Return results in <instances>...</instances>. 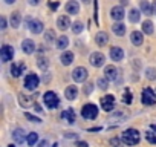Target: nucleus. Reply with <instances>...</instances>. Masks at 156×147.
<instances>
[{
	"mask_svg": "<svg viewBox=\"0 0 156 147\" xmlns=\"http://www.w3.org/2000/svg\"><path fill=\"white\" fill-rule=\"evenodd\" d=\"M139 139H141V136L136 129H127L122 132V136H121V141L127 145H135L139 142Z\"/></svg>",
	"mask_w": 156,
	"mask_h": 147,
	"instance_id": "nucleus-1",
	"label": "nucleus"
},
{
	"mask_svg": "<svg viewBox=\"0 0 156 147\" xmlns=\"http://www.w3.org/2000/svg\"><path fill=\"white\" fill-rule=\"evenodd\" d=\"M43 101H44L46 107H49V109H55V107H58V104H60V100H58L57 94L52 92V91H48V92L43 95Z\"/></svg>",
	"mask_w": 156,
	"mask_h": 147,
	"instance_id": "nucleus-2",
	"label": "nucleus"
},
{
	"mask_svg": "<svg viewBox=\"0 0 156 147\" xmlns=\"http://www.w3.org/2000/svg\"><path fill=\"white\" fill-rule=\"evenodd\" d=\"M81 115H83V118H86V120H95L97 115H98V107H97L95 104H92V103L84 104V106H83V110H81Z\"/></svg>",
	"mask_w": 156,
	"mask_h": 147,
	"instance_id": "nucleus-3",
	"label": "nucleus"
},
{
	"mask_svg": "<svg viewBox=\"0 0 156 147\" xmlns=\"http://www.w3.org/2000/svg\"><path fill=\"white\" fill-rule=\"evenodd\" d=\"M87 77H89L87 69H86V67H81V66H80V67H75L73 72H72V78H73V81H76V83L86 81Z\"/></svg>",
	"mask_w": 156,
	"mask_h": 147,
	"instance_id": "nucleus-4",
	"label": "nucleus"
},
{
	"mask_svg": "<svg viewBox=\"0 0 156 147\" xmlns=\"http://www.w3.org/2000/svg\"><path fill=\"white\" fill-rule=\"evenodd\" d=\"M40 84V78L35 75V74H28L25 78V88L28 91H35Z\"/></svg>",
	"mask_w": 156,
	"mask_h": 147,
	"instance_id": "nucleus-5",
	"label": "nucleus"
},
{
	"mask_svg": "<svg viewBox=\"0 0 156 147\" xmlns=\"http://www.w3.org/2000/svg\"><path fill=\"white\" fill-rule=\"evenodd\" d=\"M12 57H14V48L9 45H3L2 49H0V58H2V61L8 63L12 60Z\"/></svg>",
	"mask_w": 156,
	"mask_h": 147,
	"instance_id": "nucleus-6",
	"label": "nucleus"
},
{
	"mask_svg": "<svg viewBox=\"0 0 156 147\" xmlns=\"http://www.w3.org/2000/svg\"><path fill=\"white\" fill-rule=\"evenodd\" d=\"M142 103L147 104V106H151V104L156 103V95H154V92L150 88H145L142 91Z\"/></svg>",
	"mask_w": 156,
	"mask_h": 147,
	"instance_id": "nucleus-7",
	"label": "nucleus"
},
{
	"mask_svg": "<svg viewBox=\"0 0 156 147\" xmlns=\"http://www.w3.org/2000/svg\"><path fill=\"white\" fill-rule=\"evenodd\" d=\"M101 107L106 112H112L115 109V97L113 95H106L101 98Z\"/></svg>",
	"mask_w": 156,
	"mask_h": 147,
	"instance_id": "nucleus-8",
	"label": "nucleus"
},
{
	"mask_svg": "<svg viewBox=\"0 0 156 147\" xmlns=\"http://www.w3.org/2000/svg\"><path fill=\"white\" fill-rule=\"evenodd\" d=\"M89 61H90V64H92L94 67H101V66L104 64V61H106V57H104V54H101V52H94V54L90 55Z\"/></svg>",
	"mask_w": 156,
	"mask_h": 147,
	"instance_id": "nucleus-9",
	"label": "nucleus"
},
{
	"mask_svg": "<svg viewBox=\"0 0 156 147\" xmlns=\"http://www.w3.org/2000/svg\"><path fill=\"white\" fill-rule=\"evenodd\" d=\"M124 16H126V13H124V8H122V6H113V8L110 9V17H112L113 20H116V22L122 20Z\"/></svg>",
	"mask_w": 156,
	"mask_h": 147,
	"instance_id": "nucleus-10",
	"label": "nucleus"
},
{
	"mask_svg": "<svg viewBox=\"0 0 156 147\" xmlns=\"http://www.w3.org/2000/svg\"><path fill=\"white\" fill-rule=\"evenodd\" d=\"M28 23H29L28 28L32 34H40L43 31V23L40 20H28Z\"/></svg>",
	"mask_w": 156,
	"mask_h": 147,
	"instance_id": "nucleus-11",
	"label": "nucleus"
},
{
	"mask_svg": "<svg viewBox=\"0 0 156 147\" xmlns=\"http://www.w3.org/2000/svg\"><path fill=\"white\" fill-rule=\"evenodd\" d=\"M110 58L113 61H121L124 58V51L119 48V46H113L110 48Z\"/></svg>",
	"mask_w": 156,
	"mask_h": 147,
	"instance_id": "nucleus-12",
	"label": "nucleus"
},
{
	"mask_svg": "<svg viewBox=\"0 0 156 147\" xmlns=\"http://www.w3.org/2000/svg\"><path fill=\"white\" fill-rule=\"evenodd\" d=\"M28 138V135L25 133V130L23 129H16L14 132H12V139L16 141V142H19V144H22V142H25V139Z\"/></svg>",
	"mask_w": 156,
	"mask_h": 147,
	"instance_id": "nucleus-13",
	"label": "nucleus"
},
{
	"mask_svg": "<svg viewBox=\"0 0 156 147\" xmlns=\"http://www.w3.org/2000/svg\"><path fill=\"white\" fill-rule=\"evenodd\" d=\"M104 74H106V78L110 80V81H113V80L118 78V69L115 66H107L104 69Z\"/></svg>",
	"mask_w": 156,
	"mask_h": 147,
	"instance_id": "nucleus-14",
	"label": "nucleus"
},
{
	"mask_svg": "<svg viewBox=\"0 0 156 147\" xmlns=\"http://www.w3.org/2000/svg\"><path fill=\"white\" fill-rule=\"evenodd\" d=\"M130 41H132L135 46H141L142 41H144L142 32H139V31H133V32L130 34Z\"/></svg>",
	"mask_w": 156,
	"mask_h": 147,
	"instance_id": "nucleus-15",
	"label": "nucleus"
},
{
	"mask_svg": "<svg viewBox=\"0 0 156 147\" xmlns=\"http://www.w3.org/2000/svg\"><path fill=\"white\" fill-rule=\"evenodd\" d=\"M64 97H66L69 101L75 100V98L78 97V89H76V86H67L66 91H64Z\"/></svg>",
	"mask_w": 156,
	"mask_h": 147,
	"instance_id": "nucleus-16",
	"label": "nucleus"
},
{
	"mask_svg": "<svg viewBox=\"0 0 156 147\" xmlns=\"http://www.w3.org/2000/svg\"><path fill=\"white\" fill-rule=\"evenodd\" d=\"M66 13L69 14H78L80 13V5H78V2H75V0H70V2H67L66 5Z\"/></svg>",
	"mask_w": 156,
	"mask_h": 147,
	"instance_id": "nucleus-17",
	"label": "nucleus"
},
{
	"mask_svg": "<svg viewBox=\"0 0 156 147\" xmlns=\"http://www.w3.org/2000/svg\"><path fill=\"white\" fill-rule=\"evenodd\" d=\"M145 138H147L148 142L156 144V124H151L150 126V129L145 132Z\"/></svg>",
	"mask_w": 156,
	"mask_h": 147,
	"instance_id": "nucleus-18",
	"label": "nucleus"
},
{
	"mask_svg": "<svg viewBox=\"0 0 156 147\" xmlns=\"http://www.w3.org/2000/svg\"><path fill=\"white\" fill-rule=\"evenodd\" d=\"M22 49H23L25 54H32V52L35 51V43H34L32 40H23Z\"/></svg>",
	"mask_w": 156,
	"mask_h": 147,
	"instance_id": "nucleus-19",
	"label": "nucleus"
},
{
	"mask_svg": "<svg viewBox=\"0 0 156 147\" xmlns=\"http://www.w3.org/2000/svg\"><path fill=\"white\" fill-rule=\"evenodd\" d=\"M61 118H63V120H66L69 124H73L76 117H75V112H73V109H66V110L61 113Z\"/></svg>",
	"mask_w": 156,
	"mask_h": 147,
	"instance_id": "nucleus-20",
	"label": "nucleus"
},
{
	"mask_svg": "<svg viewBox=\"0 0 156 147\" xmlns=\"http://www.w3.org/2000/svg\"><path fill=\"white\" fill-rule=\"evenodd\" d=\"M60 60H61V63H63L64 66H69V64L73 61V52H70V51H64V52L61 54Z\"/></svg>",
	"mask_w": 156,
	"mask_h": 147,
	"instance_id": "nucleus-21",
	"label": "nucleus"
},
{
	"mask_svg": "<svg viewBox=\"0 0 156 147\" xmlns=\"http://www.w3.org/2000/svg\"><path fill=\"white\" fill-rule=\"evenodd\" d=\"M23 70H25V63H17V64H12V66H11L12 77H20Z\"/></svg>",
	"mask_w": 156,
	"mask_h": 147,
	"instance_id": "nucleus-22",
	"label": "nucleus"
},
{
	"mask_svg": "<svg viewBox=\"0 0 156 147\" xmlns=\"http://www.w3.org/2000/svg\"><path fill=\"white\" fill-rule=\"evenodd\" d=\"M57 25H58V28L60 29H67L72 23H70V20H69V17L67 16H61V17H58V20H57Z\"/></svg>",
	"mask_w": 156,
	"mask_h": 147,
	"instance_id": "nucleus-23",
	"label": "nucleus"
},
{
	"mask_svg": "<svg viewBox=\"0 0 156 147\" xmlns=\"http://www.w3.org/2000/svg\"><path fill=\"white\" fill-rule=\"evenodd\" d=\"M95 41H97L98 46H104V45H107V41H109V35H107V32H98V34L95 35Z\"/></svg>",
	"mask_w": 156,
	"mask_h": 147,
	"instance_id": "nucleus-24",
	"label": "nucleus"
},
{
	"mask_svg": "<svg viewBox=\"0 0 156 147\" xmlns=\"http://www.w3.org/2000/svg\"><path fill=\"white\" fill-rule=\"evenodd\" d=\"M112 31H113V34H116L118 37H122V35L126 34V26H124L122 23L116 22V23L112 26Z\"/></svg>",
	"mask_w": 156,
	"mask_h": 147,
	"instance_id": "nucleus-25",
	"label": "nucleus"
},
{
	"mask_svg": "<svg viewBox=\"0 0 156 147\" xmlns=\"http://www.w3.org/2000/svg\"><path fill=\"white\" fill-rule=\"evenodd\" d=\"M20 23H22V16H20V13H19V11L12 13V14H11V26H12V28H19Z\"/></svg>",
	"mask_w": 156,
	"mask_h": 147,
	"instance_id": "nucleus-26",
	"label": "nucleus"
},
{
	"mask_svg": "<svg viewBox=\"0 0 156 147\" xmlns=\"http://www.w3.org/2000/svg\"><path fill=\"white\" fill-rule=\"evenodd\" d=\"M141 13H144V14H147V16H151L154 11H153V8L150 6V3L147 2V0H142V2H141Z\"/></svg>",
	"mask_w": 156,
	"mask_h": 147,
	"instance_id": "nucleus-27",
	"label": "nucleus"
},
{
	"mask_svg": "<svg viewBox=\"0 0 156 147\" xmlns=\"http://www.w3.org/2000/svg\"><path fill=\"white\" fill-rule=\"evenodd\" d=\"M67 46H69V38L66 35H61V37L57 38V48L58 49H66Z\"/></svg>",
	"mask_w": 156,
	"mask_h": 147,
	"instance_id": "nucleus-28",
	"label": "nucleus"
},
{
	"mask_svg": "<svg viewBox=\"0 0 156 147\" xmlns=\"http://www.w3.org/2000/svg\"><path fill=\"white\" fill-rule=\"evenodd\" d=\"M139 19H141V13H139L138 9H132V11L129 13V20H130L132 23L139 22Z\"/></svg>",
	"mask_w": 156,
	"mask_h": 147,
	"instance_id": "nucleus-29",
	"label": "nucleus"
},
{
	"mask_svg": "<svg viewBox=\"0 0 156 147\" xmlns=\"http://www.w3.org/2000/svg\"><path fill=\"white\" fill-rule=\"evenodd\" d=\"M37 66H38L41 70H46V69L49 67V60L44 58V57H38V58H37Z\"/></svg>",
	"mask_w": 156,
	"mask_h": 147,
	"instance_id": "nucleus-30",
	"label": "nucleus"
},
{
	"mask_svg": "<svg viewBox=\"0 0 156 147\" xmlns=\"http://www.w3.org/2000/svg\"><path fill=\"white\" fill-rule=\"evenodd\" d=\"M142 31H144L145 34H148V35L153 34V31H154V29H153V23H151L150 20H145V22L142 23Z\"/></svg>",
	"mask_w": 156,
	"mask_h": 147,
	"instance_id": "nucleus-31",
	"label": "nucleus"
},
{
	"mask_svg": "<svg viewBox=\"0 0 156 147\" xmlns=\"http://www.w3.org/2000/svg\"><path fill=\"white\" fill-rule=\"evenodd\" d=\"M38 141V135L35 133V132H31V133H28V138H26V142L29 144V145H34L35 142Z\"/></svg>",
	"mask_w": 156,
	"mask_h": 147,
	"instance_id": "nucleus-32",
	"label": "nucleus"
},
{
	"mask_svg": "<svg viewBox=\"0 0 156 147\" xmlns=\"http://www.w3.org/2000/svg\"><path fill=\"white\" fill-rule=\"evenodd\" d=\"M83 29H84V25H83L81 22H75V23L72 25V32H73V34H81Z\"/></svg>",
	"mask_w": 156,
	"mask_h": 147,
	"instance_id": "nucleus-33",
	"label": "nucleus"
},
{
	"mask_svg": "<svg viewBox=\"0 0 156 147\" xmlns=\"http://www.w3.org/2000/svg\"><path fill=\"white\" fill-rule=\"evenodd\" d=\"M44 40H46L48 43H52V41L55 40V32H54L52 29L46 31V32H44Z\"/></svg>",
	"mask_w": 156,
	"mask_h": 147,
	"instance_id": "nucleus-34",
	"label": "nucleus"
},
{
	"mask_svg": "<svg viewBox=\"0 0 156 147\" xmlns=\"http://www.w3.org/2000/svg\"><path fill=\"white\" fill-rule=\"evenodd\" d=\"M145 75H147V78H148V80H154V78H156V69L148 67V69L145 70Z\"/></svg>",
	"mask_w": 156,
	"mask_h": 147,
	"instance_id": "nucleus-35",
	"label": "nucleus"
},
{
	"mask_svg": "<svg viewBox=\"0 0 156 147\" xmlns=\"http://www.w3.org/2000/svg\"><path fill=\"white\" fill-rule=\"evenodd\" d=\"M107 81H109L107 78H98V81H97V83H98V88H100V89H103V91H106V89H107V86H109V83H107Z\"/></svg>",
	"mask_w": 156,
	"mask_h": 147,
	"instance_id": "nucleus-36",
	"label": "nucleus"
},
{
	"mask_svg": "<svg viewBox=\"0 0 156 147\" xmlns=\"http://www.w3.org/2000/svg\"><path fill=\"white\" fill-rule=\"evenodd\" d=\"M20 103H22V106H25V107H28L32 101H31V97H20Z\"/></svg>",
	"mask_w": 156,
	"mask_h": 147,
	"instance_id": "nucleus-37",
	"label": "nucleus"
},
{
	"mask_svg": "<svg viewBox=\"0 0 156 147\" xmlns=\"http://www.w3.org/2000/svg\"><path fill=\"white\" fill-rule=\"evenodd\" d=\"M25 117H26L29 121H32V123H41V120H40V118H37V117H34V115H31V113H28V112L25 113Z\"/></svg>",
	"mask_w": 156,
	"mask_h": 147,
	"instance_id": "nucleus-38",
	"label": "nucleus"
},
{
	"mask_svg": "<svg viewBox=\"0 0 156 147\" xmlns=\"http://www.w3.org/2000/svg\"><path fill=\"white\" fill-rule=\"evenodd\" d=\"M121 142H122V141H121L119 138H112V139H110V145H112V147H121Z\"/></svg>",
	"mask_w": 156,
	"mask_h": 147,
	"instance_id": "nucleus-39",
	"label": "nucleus"
},
{
	"mask_svg": "<svg viewBox=\"0 0 156 147\" xmlns=\"http://www.w3.org/2000/svg\"><path fill=\"white\" fill-rule=\"evenodd\" d=\"M6 19L5 17H2V19H0V28H2V29H6Z\"/></svg>",
	"mask_w": 156,
	"mask_h": 147,
	"instance_id": "nucleus-40",
	"label": "nucleus"
},
{
	"mask_svg": "<svg viewBox=\"0 0 156 147\" xmlns=\"http://www.w3.org/2000/svg\"><path fill=\"white\" fill-rule=\"evenodd\" d=\"M83 91H84V94H90V92H92V84L89 83L87 86H84V89H83Z\"/></svg>",
	"mask_w": 156,
	"mask_h": 147,
	"instance_id": "nucleus-41",
	"label": "nucleus"
},
{
	"mask_svg": "<svg viewBox=\"0 0 156 147\" xmlns=\"http://www.w3.org/2000/svg\"><path fill=\"white\" fill-rule=\"evenodd\" d=\"M75 145H76V147H89V145H87V142H84V141H78Z\"/></svg>",
	"mask_w": 156,
	"mask_h": 147,
	"instance_id": "nucleus-42",
	"label": "nucleus"
},
{
	"mask_svg": "<svg viewBox=\"0 0 156 147\" xmlns=\"http://www.w3.org/2000/svg\"><path fill=\"white\" fill-rule=\"evenodd\" d=\"M124 101H126V103H132V95H130L129 92L126 94V97H124Z\"/></svg>",
	"mask_w": 156,
	"mask_h": 147,
	"instance_id": "nucleus-43",
	"label": "nucleus"
},
{
	"mask_svg": "<svg viewBox=\"0 0 156 147\" xmlns=\"http://www.w3.org/2000/svg\"><path fill=\"white\" fill-rule=\"evenodd\" d=\"M95 22L98 23V3L95 2Z\"/></svg>",
	"mask_w": 156,
	"mask_h": 147,
	"instance_id": "nucleus-44",
	"label": "nucleus"
},
{
	"mask_svg": "<svg viewBox=\"0 0 156 147\" xmlns=\"http://www.w3.org/2000/svg\"><path fill=\"white\" fill-rule=\"evenodd\" d=\"M34 109H35V112H38V113H41V112H43L40 104H34Z\"/></svg>",
	"mask_w": 156,
	"mask_h": 147,
	"instance_id": "nucleus-45",
	"label": "nucleus"
},
{
	"mask_svg": "<svg viewBox=\"0 0 156 147\" xmlns=\"http://www.w3.org/2000/svg\"><path fill=\"white\" fill-rule=\"evenodd\" d=\"M28 2H29V5L35 6V5H38V3H40V0H28Z\"/></svg>",
	"mask_w": 156,
	"mask_h": 147,
	"instance_id": "nucleus-46",
	"label": "nucleus"
},
{
	"mask_svg": "<svg viewBox=\"0 0 156 147\" xmlns=\"http://www.w3.org/2000/svg\"><path fill=\"white\" fill-rule=\"evenodd\" d=\"M66 138H76V133H66Z\"/></svg>",
	"mask_w": 156,
	"mask_h": 147,
	"instance_id": "nucleus-47",
	"label": "nucleus"
},
{
	"mask_svg": "<svg viewBox=\"0 0 156 147\" xmlns=\"http://www.w3.org/2000/svg\"><path fill=\"white\" fill-rule=\"evenodd\" d=\"M38 147H48V141H41V142L38 144Z\"/></svg>",
	"mask_w": 156,
	"mask_h": 147,
	"instance_id": "nucleus-48",
	"label": "nucleus"
},
{
	"mask_svg": "<svg viewBox=\"0 0 156 147\" xmlns=\"http://www.w3.org/2000/svg\"><path fill=\"white\" fill-rule=\"evenodd\" d=\"M5 3H8V5H12V3H16V0H5Z\"/></svg>",
	"mask_w": 156,
	"mask_h": 147,
	"instance_id": "nucleus-49",
	"label": "nucleus"
},
{
	"mask_svg": "<svg viewBox=\"0 0 156 147\" xmlns=\"http://www.w3.org/2000/svg\"><path fill=\"white\" fill-rule=\"evenodd\" d=\"M119 2H121V6H124V5L129 3V0H119Z\"/></svg>",
	"mask_w": 156,
	"mask_h": 147,
	"instance_id": "nucleus-50",
	"label": "nucleus"
},
{
	"mask_svg": "<svg viewBox=\"0 0 156 147\" xmlns=\"http://www.w3.org/2000/svg\"><path fill=\"white\" fill-rule=\"evenodd\" d=\"M153 11L156 13V2H154V5H153Z\"/></svg>",
	"mask_w": 156,
	"mask_h": 147,
	"instance_id": "nucleus-51",
	"label": "nucleus"
},
{
	"mask_svg": "<svg viewBox=\"0 0 156 147\" xmlns=\"http://www.w3.org/2000/svg\"><path fill=\"white\" fill-rule=\"evenodd\" d=\"M83 2H84V3H89V2H90V0H83Z\"/></svg>",
	"mask_w": 156,
	"mask_h": 147,
	"instance_id": "nucleus-52",
	"label": "nucleus"
},
{
	"mask_svg": "<svg viewBox=\"0 0 156 147\" xmlns=\"http://www.w3.org/2000/svg\"><path fill=\"white\" fill-rule=\"evenodd\" d=\"M8 147H16V145H12V144H11V145H8Z\"/></svg>",
	"mask_w": 156,
	"mask_h": 147,
	"instance_id": "nucleus-53",
	"label": "nucleus"
},
{
	"mask_svg": "<svg viewBox=\"0 0 156 147\" xmlns=\"http://www.w3.org/2000/svg\"><path fill=\"white\" fill-rule=\"evenodd\" d=\"M52 147H57V144H54V145H52Z\"/></svg>",
	"mask_w": 156,
	"mask_h": 147,
	"instance_id": "nucleus-54",
	"label": "nucleus"
}]
</instances>
